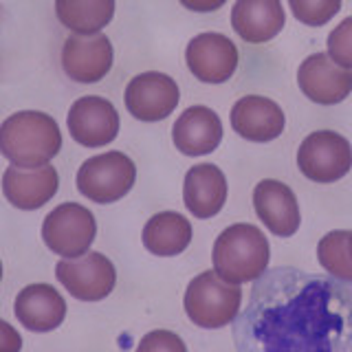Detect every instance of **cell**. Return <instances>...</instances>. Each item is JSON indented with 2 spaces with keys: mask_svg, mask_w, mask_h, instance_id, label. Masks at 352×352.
Instances as JSON below:
<instances>
[{
  "mask_svg": "<svg viewBox=\"0 0 352 352\" xmlns=\"http://www.w3.org/2000/svg\"><path fill=\"white\" fill-rule=\"evenodd\" d=\"M238 352H352V282L278 267L234 322Z\"/></svg>",
  "mask_w": 352,
  "mask_h": 352,
  "instance_id": "6da1fadb",
  "label": "cell"
},
{
  "mask_svg": "<svg viewBox=\"0 0 352 352\" xmlns=\"http://www.w3.org/2000/svg\"><path fill=\"white\" fill-rule=\"evenodd\" d=\"M62 148L58 121L40 110H20L0 128V150L16 168H44Z\"/></svg>",
  "mask_w": 352,
  "mask_h": 352,
  "instance_id": "7a4b0ae2",
  "label": "cell"
},
{
  "mask_svg": "<svg viewBox=\"0 0 352 352\" xmlns=\"http://www.w3.org/2000/svg\"><path fill=\"white\" fill-rule=\"evenodd\" d=\"M271 247L264 231L256 225L236 223L214 242V271L229 284L260 280L269 267Z\"/></svg>",
  "mask_w": 352,
  "mask_h": 352,
  "instance_id": "3957f363",
  "label": "cell"
},
{
  "mask_svg": "<svg viewBox=\"0 0 352 352\" xmlns=\"http://www.w3.org/2000/svg\"><path fill=\"white\" fill-rule=\"evenodd\" d=\"M242 289L238 284H229L220 280L216 271H203L201 275L187 284L185 291V313L192 324L216 330L229 322H236L240 315Z\"/></svg>",
  "mask_w": 352,
  "mask_h": 352,
  "instance_id": "277c9868",
  "label": "cell"
},
{
  "mask_svg": "<svg viewBox=\"0 0 352 352\" xmlns=\"http://www.w3.org/2000/svg\"><path fill=\"white\" fill-rule=\"evenodd\" d=\"M137 181V168L124 152H106L88 159L77 170V190L88 201L108 205L124 198Z\"/></svg>",
  "mask_w": 352,
  "mask_h": 352,
  "instance_id": "5b68a950",
  "label": "cell"
},
{
  "mask_svg": "<svg viewBox=\"0 0 352 352\" xmlns=\"http://www.w3.org/2000/svg\"><path fill=\"white\" fill-rule=\"evenodd\" d=\"M97 234L91 209L80 203H62L47 214L42 223V240L64 260H75L88 253Z\"/></svg>",
  "mask_w": 352,
  "mask_h": 352,
  "instance_id": "8992f818",
  "label": "cell"
},
{
  "mask_svg": "<svg viewBox=\"0 0 352 352\" xmlns=\"http://www.w3.org/2000/svg\"><path fill=\"white\" fill-rule=\"evenodd\" d=\"M297 168L308 181L335 183L352 170L350 141L335 130L311 132L297 150Z\"/></svg>",
  "mask_w": 352,
  "mask_h": 352,
  "instance_id": "52a82bcc",
  "label": "cell"
},
{
  "mask_svg": "<svg viewBox=\"0 0 352 352\" xmlns=\"http://www.w3.org/2000/svg\"><path fill=\"white\" fill-rule=\"evenodd\" d=\"M55 278L75 300L99 302L113 293L117 284V271L104 253L88 251L82 258L60 260L55 267Z\"/></svg>",
  "mask_w": 352,
  "mask_h": 352,
  "instance_id": "ba28073f",
  "label": "cell"
},
{
  "mask_svg": "<svg viewBox=\"0 0 352 352\" xmlns=\"http://www.w3.org/2000/svg\"><path fill=\"white\" fill-rule=\"evenodd\" d=\"M181 91L170 75L148 71L132 77L126 86V108L128 113L152 124V121L168 119L179 106Z\"/></svg>",
  "mask_w": 352,
  "mask_h": 352,
  "instance_id": "9c48e42d",
  "label": "cell"
},
{
  "mask_svg": "<svg viewBox=\"0 0 352 352\" xmlns=\"http://www.w3.org/2000/svg\"><path fill=\"white\" fill-rule=\"evenodd\" d=\"M66 126L73 141L84 148H102L119 135V113L104 97L86 95L71 106Z\"/></svg>",
  "mask_w": 352,
  "mask_h": 352,
  "instance_id": "30bf717a",
  "label": "cell"
},
{
  "mask_svg": "<svg viewBox=\"0 0 352 352\" xmlns=\"http://www.w3.org/2000/svg\"><path fill=\"white\" fill-rule=\"evenodd\" d=\"M187 69L205 84H223L238 69V49L223 33L207 31L194 36L185 49Z\"/></svg>",
  "mask_w": 352,
  "mask_h": 352,
  "instance_id": "8fae6325",
  "label": "cell"
},
{
  "mask_svg": "<svg viewBox=\"0 0 352 352\" xmlns=\"http://www.w3.org/2000/svg\"><path fill=\"white\" fill-rule=\"evenodd\" d=\"M113 42L104 33L97 36H69L62 47L64 73L73 82L95 84L113 69Z\"/></svg>",
  "mask_w": 352,
  "mask_h": 352,
  "instance_id": "7c38bea8",
  "label": "cell"
},
{
  "mask_svg": "<svg viewBox=\"0 0 352 352\" xmlns=\"http://www.w3.org/2000/svg\"><path fill=\"white\" fill-rule=\"evenodd\" d=\"M300 91L319 106H335L352 93V71L337 66L328 53H313L297 71Z\"/></svg>",
  "mask_w": 352,
  "mask_h": 352,
  "instance_id": "4fadbf2b",
  "label": "cell"
},
{
  "mask_svg": "<svg viewBox=\"0 0 352 352\" xmlns=\"http://www.w3.org/2000/svg\"><path fill=\"white\" fill-rule=\"evenodd\" d=\"M253 207L271 234L280 238H291L297 234L302 223L300 205L293 190L282 181L264 179L253 190Z\"/></svg>",
  "mask_w": 352,
  "mask_h": 352,
  "instance_id": "5bb4252c",
  "label": "cell"
},
{
  "mask_svg": "<svg viewBox=\"0 0 352 352\" xmlns=\"http://www.w3.org/2000/svg\"><path fill=\"white\" fill-rule=\"evenodd\" d=\"M284 110L269 97L247 95L240 97L231 108V128L247 141H273L284 132Z\"/></svg>",
  "mask_w": 352,
  "mask_h": 352,
  "instance_id": "9a60e30c",
  "label": "cell"
},
{
  "mask_svg": "<svg viewBox=\"0 0 352 352\" xmlns=\"http://www.w3.org/2000/svg\"><path fill=\"white\" fill-rule=\"evenodd\" d=\"M60 176L53 165L44 168H16L9 165L3 176V192L7 201L22 209V212H33L47 205L51 198L58 194Z\"/></svg>",
  "mask_w": 352,
  "mask_h": 352,
  "instance_id": "2e32d148",
  "label": "cell"
},
{
  "mask_svg": "<svg viewBox=\"0 0 352 352\" xmlns=\"http://www.w3.org/2000/svg\"><path fill=\"white\" fill-rule=\"evenodd\" d=\"M172 141L185 157H205L223 141V121L212 108L190 106L172 126Z\"/></svg>",
  "mask_w": 352,
  "mask_h": 352,
  "instance_id": "e0dca14e",
  "label": "cell"
},
{
  "mask_svg": "<svg viewBox=\"0 0 352 352\" xmlns=\"http://www.w3.org/2000/svg\"><path fill=\"white\" fill-rule=\"evenodd\" d=\"M14 313L27 330L49 333L64 322L66 302L51 284H29L18 293Z\"/></svg>",
  "mask_w": 352,
  "mask_h": 352,
  "instance_id": "ac0fdd59",
  "label": "cell"
},
{
  "mask_svg": "<svg viewBox=\"0 0 352 352\" xmlns=\"http://www.w3.org/2000/svg\"><path fill=\"white\" fill-rule=\"evenodd\" d=\"M183 201L196 218H214L227 201V179L223 170L214 163H198L187 170Z\"/></svg>",
  "mask_w": 352,
  "mask_h": 352,
  "instance_id": "d6986e66",
  "label": "cell"
},
{
  "mask_svg": "<svg viewBox=\"0 0 352 352\" xmlns=\"http://www.w3.org/2000/svg\"><path fill=\"white\" fill-rule=\"evenodd\" d=\"M284 7L278 0H238L231 7V27L249 44L273 40L284 29Z\"/></svg>",
  "mask_w": 352,
  "mask_h": 352,
  "instance_id": "ffe728a7",
  "label": "cell"
},
{
  "mask_svg": "<svg viewBox=\"0 0 352 352\" xmlns=\"http://www.w3.org/2000/svg\"><path fill=\"white\" fill-rule=\"evenodd\" d=\"M192 242V223L179 212H161L143 227V247L159 258L183 253Z\"/></svg>",
  "mask_w": 352,
  "mask_h": 352,
  "instance_id": "44dd1931",
  "label": "cell"
},
{
  "mask_svg": "<svg viewBox=\"0 0 352 352\" xmlns=\"http://www.w3.org/2000/svg\"><path fill=\"white\" fill-rule=\"evenodd\" d=\"M55 14L77 36H97L115 16L113 0H58Z\"/></svg>",
  "mask_w": 352,
  "mask_h": 352,
  "instance_id": "7402d4cb",
  "label": "cell"
},
{
  "mask_svg": "<svg viewBox=\"0 0 352 352\" xmlns=\"http://www.w3.org/2000/svg\"><path fill=\"white\" fill-rule=\"evenodd\" d=\"M319 264L341 282H352L350 231H330L317 245Z\"/></svg>",
  "mask_w": 352,
  "mask_h": 352,
  "instance_id": "603a6c76",
  "label": "cell"
},
{
  "mask_svg": "<svg viewBox=\"0 0 352 352\" xmlns=\"http://www.w3.org/2000/svg\"><path fill=\"white\" fill-rule=\"evenodd\" d=\"M291 11L295 18L308 27H324L330 18L339 14L341 3L339 0H291Z\"/></svg>",
  "mask_w": 352,
  "mask_h": 352,
  "instance_id": "cb8c5ba5",
  "label": "cell"
},
{
  "mask_svg": "<svg viewBox=\"0 0 352 352\" xmlns=\"http://www.w3.org/2000/svg\"><path fill=\"white\" fill-rule=\"evenodd\" d=\"M328 58L341 69H352V16L328 33Z\"/></svg>",
  "mask_w": 352,
  "mask_h": 352,
  "instance_id": "d4e9b609",
  "label": "cell"
},
{
  "mask_svg": "<svg viewBox=\"0 0 352 352\" xmlns=\"http://www.w3.org/2000/svg\"><path fill=\"white\" fill-rule=\"evenodd\" d=\"M137 352H187V346L172 330H152V333L143 335Z\"/></svg>",
  "mask_w": 352,
  "mask_h": 352,
  "instance_id": "484cf974",
  "label": "cell"
},
{
  "mask_svg": "<svg viewBox=\"0 0 352 352\" xmlns=\"http://www.w3.org/2000/svg\"><path fill=\"white\" fill-rule=\"evenodd\" d=\"M3 330H5V337H3V352H18L20 346H22L20 335H16V333H14V328H11L7 322H3Z\"/></svg>",
  "mask_w": 352,
  "mask_h": 352,
  "instance_id": "4316f807",
  "label": "cell"
},
{
  "mask_svg": "<svg viewBox=\"0 0 352 352\" xmlns=\"http://www.w3.org/2000/svg\"><path fill=\"white\" fill-rule=\"evenodd\" d=\"M350 256H352V231H350Z\"/></svg>",
  "mask_w": 352,
  "mask_h": 352,
  "instance_id": "83f0119b",
  "label": "cell"
}]
</instances>
